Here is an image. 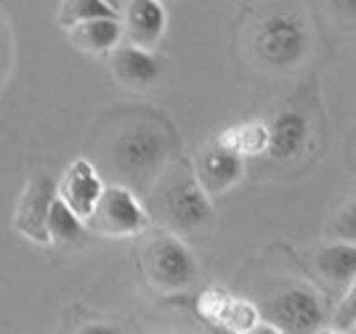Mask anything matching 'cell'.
Instances as JSON below:
<instances>
[{
    "instance_id": "6da1fadb",
    "label": "cell",
    "mask_w": 356,
    "mask_h": 334,
    "mask_svg": "<svg viewBox=\"0 0 356 334\" xmlns=\"http://www.w3.org/2000/svg\"><path fill=\"white\" fill-rule=\"evenodd\" d=\"M309 45H312L309 24L296 11L268 14L266 19H261L255 37H252V48H255L258 58L268 69H277V72L298 67L303 56L309 53Z\"/></svg>"
},
{
    "instance_id": "7a4b0ae2",
    "label": "cell",
    "mask_w": 356,
    "mask_h": 334,
    "mask_svg": "<svg viewBox=\"0 0 356 334\" xmlns=\"http://www.w3.org/2000/svg\"><path fill=\"white\" fill-rule=\"evenodd\" d=\"M160 215L170 226V231L189 233L205 228L213 218V202L205 186L189 165H181L178 173L165 183L160 199Z\"/></svg>"
},
{
    "instance_id": "3957f363",
    "label": "cell",
    "mask_w": 356,
    "mask_h": 334,
    "mask_svg": "<svg viewBox=\"0 0 356 334\" xmlns=\"http://www.w3.org/2000/svg\"><path fill=\"white\" fill-rule=\"evenodd\" d=\"M168 154H170V144L163 131L149 128V125L128 128L112 144L115 170L134 183H147L149 178H154L168 162Z\"/></svg>"
},
{
    "instance_id": "277c9868",
    "label": "cell",
    "mask_w": 356,
    "mask_h": 334,
    "mask_svg": "<svg viewBox=\"0 0 356 334\" xmlns=\"http://www.w3.org/2000/svg\"><path fill=\"white\" fill-rule=\"evenodd\" d=\"M258 313L271 326V332L282 334L319 332L327 321L325 303L309 287H290V290L271 294L258 308Z\"/></svg>"
},
{
    "instance_id": "5b68a950",
    "label": "cell",
    "mask_w": 356,
    "mask_h": 334,
    "mask_svg": "<svg viewBox=\"0 0 356 334\" xmlns=\"http://www.w3.org/2000/svg\"><path fill=\"white\" fill-rule=\"evenodd\" d=\"M144 268L154 287L165 292L186 290L197 278V258L176 231L157 233L144 249Z\"/></svg>"
},
{
    "instance_id": "8992f818",
    "label": "cell",
    "mask_w": 356,
    "mask_h": 334,
    "mask_svg": "<svg viewBox=\"0 0 356 334\" xmlns=\"http://www.w3.org/2000/svg\"><path fill=\"white\" fill-rule=\"evenodd\" d=\"M149 212L128 186H104L86 226L104 236H136L149 228Z\"/></svg>"
},
{
    "instance_id": "52a82bcc",
    "label": "cell",
    "mask_w": 356,
    "mask_h": 334,
    "mask_svg": "<svg viewBox=\"0 0 356 334\" xmlns=\"http://www.w3.org/2000/svg\"><path fill=\"white\" fill-rule=\"evenodd\" d=\"M56 197V181L51 175H35L24 186L14 207V228L32 244H48V210Z\"/></svg>"
},
{
    "instance_id": "ba28073f",
    "label": "cell",
    "mask_w": 356,
    "mask_h": 334,
    "mask_svg": "<svg viewBox=\"0 0 356 334\" xmlns=\"http://www.w3.org/2000/svg\"><path fill=\"white\" fill-rule=\"evenodd\" d=\"M104 191V181L88 160H74L56 181V197L67 202L83 220L90 218L93 207Z\"/></svg>"
},
{
    "instance_id": "9c48e42d",
    "label": "cell",
    "mask_w": 356,
    "mask_h": 334,
    "mask_svg": "<svg viewBox=\"0 0 356 334\" xmlns=\"http://www.w3.org/2000/svg\"><path fill=\"white\" fill-rule=\"evenodd\" d=\"M109 64L112 72L122 85L128 87H147L160 80L165 69V61L154 48H141L134 43H120L109 51Z\"/></svg>"
},
{
    "instance_id": "30bf717a",
    "label": "cell",
    "mask_w": 356,
    "mask_h": 334,
    "mask_svg": "<svg viewBox=\"0 0 356 334\" xmlns=\"http://www.w3.org/2000/svg\"><path fill=\"white\" fill-rule=\"evenodd\" d=\"M245 175V157L237 154L234 149L221 144L218 138H213L202 154H200V165H197V178L205 186V191H226L234 183L242 181Z\"/></svg>"
},
{
    "instance_id": "8fae6325",
    "label": "cell",
    "mask_w": 356,
    "mask_h": 334,
    "mask_svg": "<svg viewBox=\"0 0 356 334\" xmlns=\"http://www.w3.org/2000/svg\"><path fill=\"white\" fill-rule=\"evenodd\" d=\"M122 35L128 43L154 48L168 29V11L163 0H128L122 11Z\"/></svg>"
},
{
    "instance_id": "7c38bea8",
    "label": "cell",
    "mask_w": 356,
    "mask_h": 334,
    "mask_svg": "<svg viewBox=\"0 0 356 334\" xmlns=\"http://www.w3.org/2000/svg\"><path fill=\"white\" fill-rule=\"evenodd\" d=\"M309 135H312V128H309L306 115L298 112V109H282L280 115L274 117V122L268 125L266 154H271L274 160L280 162L296 160L309 144Z\"/></svg>"
},
{
    "instance_id": "4fadbf2b",
    "label": "cell",
    "mask_w": 356,
    "mask_h": 334,
    "mask_svg": "<svg viewBox=\"0 0 356 334\" xmlns=\"http://www.w3.org/2000/svg\"><path fill=\"white\" fill-rule=\"evenodd\" d=\"M72 43L86 53H109L115 45L122 43V22L120 16H104L90 19L83 24H74L67 29Z\"/></svg>"
},
{
    "instance_id": "5bb4252c",
    "label": "cell",
    "mask_w": 356,
    "mask_h": 334,
    "mask_svg": "<svg viewBox=\"0 0 356 334\" xmlns=\"http://www.w3.org/2000/svg\"><path fill=\"white\" fill-rule=\"evenodd\" d=\"M316 271L330 281L346 287L356 276V242H332L316 252Z\"/></svg>"
},
{
    "instance_id": "9a60e30c",
    "label": "cell",
    "mask_w": 356,
    "mask_h": 334,
    "mask_svg": "<svg viewBox=\"0 0 356 334\" xmlns=\"http://www.w3.org/2000/svg\"><path fill=\"white\" fill-rule=\"evenodd\" d=\"M86 220L74 212L67 202H61L59 197H54L51 210H48V244L56 247H67V244H77L86 239Z\"/></svg>"
},
{
    "instance_id": "2e32d148",
    "label": "cell",
    "mask_w": 356,
    "mask_h": 334,
    "mask_svg": "<svg viewBox=\"0 0 356 334\" xmlns=\"http://www.w3.org/2000/svg\"><path fill=\"white\" fill-rule=\"evenodd\" d=\"M216 138L229 146V149H234L237 154H242L245 160L248 157H261V154L268 151V125L258 122V119L232 125V128L218 133Z\"/></svg>"
},
{
    "instance_id": "e0dca14e",
    "label": "cell",
    "mask_w": 356,
    "mask_h": 334,
    "mask_svg": "<svg viewBox=\"0 0 356 334\" xmlns=\"http://www.w3.org/2000/svg\"><path fill=\"white\" fill-rule=\"evenodd\" d=\"M104 16H120V8L115 0H64L59 6V24L64 29L83 24L90 19H104Z\"/></svg>"
},
{
    "instance_id": "ac0fdd59",
    "label": "cell",
    "mask_w": 356,
    "mask_h": 334,
    "mask_svg": "<svg viewBox=\"0 0 356 334\" xmlns=\"http://www.w3.org/2000/svg\"><path fill=\"white\" fill-rule=\"evenodd\" d=\"M232 294L223 290H208L200 294V303H197V310H200V316L208 321V324H221L223 326V319H226V313H229V306H232Z\"/></svg>"
},
{
    "instance_id": "d6986e66",
    "label": "cell",
    "mask_w": 356,
    "mask_h": 334,
    "mask_svg": "<svg viewBox=\"0 0 356 334\" xmlns=\"http://www.w3.org/2000/svg\"><path fill=\"white\" fill-rule=\"evenodd\" d=\"M258 324H261V313H258V308L234 297V300H232V306H229L226 319H223V326H226V329H232V332H255V329H258Z\"/></svg>"
},
{
    "instance_id": "ffe728a7",
    "label": "cell",
    "mask_w": 356,
    "mask_h": 334,
    "mask_svg": "<svg viewBox=\"0 0 356 334\" xmlns=\"http://www.w3.org/2000/svg\"><path fill=\"white\" fill-rule=\"evenodd\" d=\"M332 326L338 332H354L356 329V276L346 284V294L332 313Z\"/></svg>"
},
{
    "instance_id": "44dd1931",
    "label": "cell",
    "mask_w": 356,
    "mask_h": 334,
    "mask_svg": "<svg viewBox=\"0 0 356 334\" xmlns=\"http://www.w3.org/2000/svg\"><path fill=\"white\" fill-rule=\"evenodd\" d=\"M332 231H335V236L343 239V242H356V199L348 202L341 210V215L335 218Z\"/></svg>"
},
{
    "instance_id": "7402d4cb",
    "label": "cell",
    "mask_w": 356,
    "mask_h": 334,
    "mask_svg": "<svg viewBox=\"0 0 356 334\" xmlns=\"http://www.w3.org/2000/svg\"><path fill=\"white\" fill-rule=\"evenodd\" d=\"M332 11L346 19V22H356V0H330Z\"/></svg>"
}]
</instances>
